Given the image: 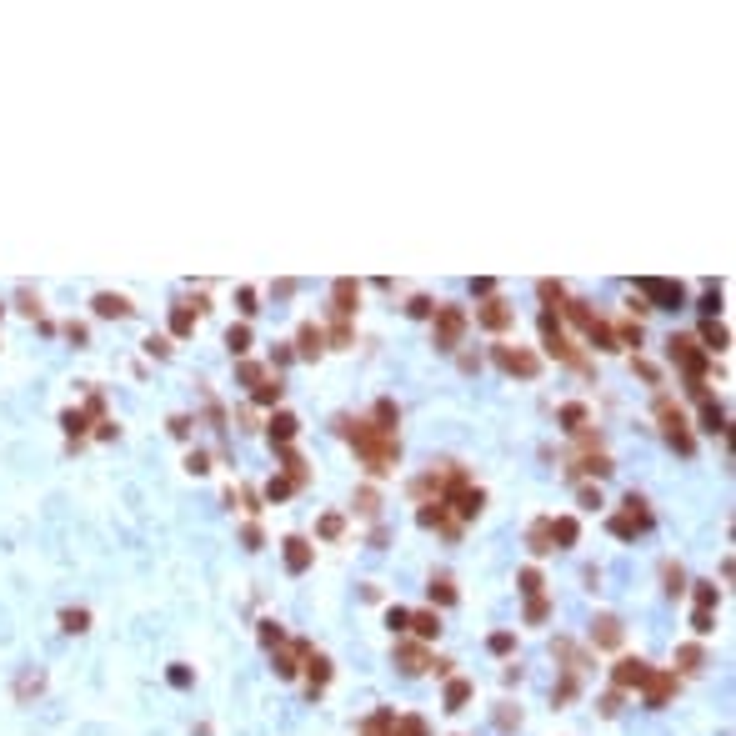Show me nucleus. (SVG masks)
Instances as JSON below:
<instances>
[{"label": "nucleus", "mask_w": 736, "mask_h": 736, "mask_svg": "<svg viewBox=\"0 0 736 736\" xmlns=\"http://www.w3.org/2000/svg\"><path fill=\"white\" fill-rule=\"evenodd\" d=\"M431 311H436V306H431L426 296H416V301H411V315H431Z\"/></svg>", "instance_id": "58836bf2"}, {"label": "nucleus", "mask_w": 736, "mask_h": 736, "mask_svg": "<svg viewBox=\"0 0 736 736\" xmlns=\"http://www.w3.org/2000/svg\"><path fill=\"white\" fill-rule=\"evenodd\" d=\"M461 331H466V311L461 306H436V346L451 351L461 341Z\"/></svg>", "instance_id": "f257e3e1"}, {"label": "nucleus", "mask_w": 736, "mask_h": 736, "mask_svg": "<svg viewBox=\"0 0 736 736\" xmlns=\"http://www.w3.org/2000/svg\"><path fill=\"white\" fill-rule=\"evenodd\" d=\"M721 421H726V416H721V406H711V401H706V431H721Z\"/></svg>", "instance_id": "473e14b6"}, {"label": "nucleus", "mask_w": 736, "mask_h": 736, "mask_svg": "<svg viewBox=\"0 0 736 736\" xmlns=\"http://www.w3.org/2000/svg\"><path fill=\"white\" fill-rule=\"evenodd\" d=\"M666 346H671V361H681V366L691 371V386H697V391H701V366H706V361H701V351H697V341H691V335H671V341H666Z\"/></svg>", "instance_id": "20e7f679"}, {"label": "nucleus", "mask_w": 736, "mask_h": 736, "mask_svg": "<svg viewBox=\"0 0 736 736\" xmlns=\"http://www.w3.org/2000/svg\"><path fill=\"white\" fill-rule=\"evenodd\" d=\"M646 677H651L646 661H621V666H616V686H641Z\"/></svg>", "instance_id": "f8f14e48"}, {"label": "nucleus", "mask_w": 736, "mask_h": 736, "mask_svg": "<svg viewBox=\"0 0 736 736\" xmlns=\"http://www.w3.org/2000/svg\"><path fill=\"white\" fill-rule=\"evenodd\" d=\"M561 421H566V431H581V426H586V406H576V401L561 406Z\"/></svg>", "instance_id": "412c9836"}, {"label": "nucleus", "mask_w": 736, "mask_h": 736, "mask_svg": "<svg viewBox=\"0 0 736 736\" xmlns=\"http://www.w3.org/2000/svg\"><path fill=\"white\" fill-rule=\"evenodd\" d=\"M496 366H501V371H511V376H536V371H541L536 356L511 351V346H496Z\"/></svg>", "instance_id": "0eeeda50"}, {"label": "nucleus", "mask_w": 736, "mask_h": 736, "mask_svg": "<svg viewBox=\"0 0 736 736\" xmlns=\"http://www.w3.org/2000/svg\"><path fill=\"white\" fill-rule=\"evenodd\" d=\"M306 666H311V686H326V677H331V661H326V656H311Z\"/></svg>", "instance_id": "4be33fe9"}, {"label": "nucleus", "mask_w": 736, "mask_h": 736, "mask_svg": "<svg viewBox=\"0 0 736 736\" xmlns=\"http://www.w3.org/2000/svg\"><path fill=\"white\" fill-rule=\"evenodd\" d=\"M60 621H66V631H86L91 616H86V611H60Z\"/></svg>", "instance_id": "7c9ffc66"}, {"label": "nucleus", "mask_w": 736, "mask_h": 736, "mask_svg": "<svg viewBox=\"0 0 736 736\" xmlns=\"http://www.w3.org/2000/svg\"><path fill=\"white\" fill-rule=\"evenodd\" d=\"M376 421H381V431H391V426H396V406H391V401H376Z\"/></svg>", "instance_id": "cd10ccee"}, {"label": "nucleus", "mask_w": 736, "mask_h": 736, "mask_svg": "<svg viewBox=\"0 0 736 736\" xmlns=\"http://www.w3.org/2000/svg\"><path fill=\"white\" fill-rule=\"evenodd\" d=\"M321 536H326V541L341 536V516H326V521H321Z\"/></svg>", "instance_id": "e433bc0d"}, {"label": "nucleus", "mask_w": 736, "mask_h": 736, "mask_svg": "<svg viewBox=\"0 0 736 736\" xmlns=\"http://www.w3.org/2000/svg\"><path fill=\"white\" fill-rule=\"evenodd\" d=\"M646 526H651V511H646V501L631 491V496H626V516H616V521H611V531H616L621 541H631L636 531H646Z\"/></svg>", "instance_id": "7ed1b4c3"}, {"label": "nucleus", "mask_w": 736, "mask_h": 736, "mask_svg": "<svg viewBox=\"0 0 736 736\" xmlns=\"http://www.w3.org/2000/svg\"><path fill=\"white\" fill-rule=\"evenodd\" d=\"M321 341H326L321 326H301V356H315V351H321Z\"/></svg>", "instance_id": "f3484780"}, {"label": "nucleus", "mask_w": 736, "mask_h": 736, "mask_svg": "<svg viewBox=\"0 0 736 736\" xmlns=\"http://www.w3.org/2000/svg\"><path fill=\"white\" fill-rule=\"evenodd\" d=\"M541 331H546V346H551L556 356H566V361H571V366H586V361H581V356L571 351V341H566V331H561V326L551 321V315H541Z\"/></svg>", "instance_id": "6e6552de"}, {"label": "nucleus", "mask_w": 736, "mask_h": 736, "mask_svg": "<svg viewBox=\"0 0 736 736\" xmlns=\"http://www.w3.org/2000/svg\"><path fill=\"white\" fill-rule=\"evenodd\" d=\"M431 596H436V601H451L456 591H451V581H446V576H441V581H431Z\"/></svg>", "instance_id": "2f4dec72"}, {"label": "nucleus", "mask_w": 736, "mask_h": 736, "mask_svg": "<svg viewBox=\"0 0 736 736\" xmlns=\"http://www.w3.org/2000/svg\"><path fill=\"white\" fill-rule=\"evenodd\" d=\"M291 491H296V481H291V476H276V481L266 486V496H270V501H281V496H291Z\"/></svg>", "instance_id": "393cba45"}, {"label": "nucleus", "mask_w": 736, "mask_h": 736, "mask_svg": "<svg viewBox=\"0 0 736 736\" xmlns=\"http://www.w3.org/2000/svg\"><path fill=\"white\" fill-rule=\"evenodd\" d=\"M531 551H556V546H551V521H536V531H531Z\"/></svg>", "instance_id": "a211bd4d"}, {"label": "nucleus", "mask_w": 736, "mask_h": 736, "mask_svg": "<svg viewBox=\"0 0 736 736\" xmlns=\"http://www.w3.org/2000/svg\"><path fill=\"white\" fill-rule=\"evenodd\" d=\"M646 681H651V691H646L651 706H661V701H666V691H671V677H646Z\"/></svg>", "instance_id": "5701e85b"}, {"label": "nucleus", "mask_w": 736, "mask_h": 736, "mask_svg": "<svg viewBox=\"0 0 736 736\" xmlns=\"http://www.w3.org/2000/svg\"><path fill=\"white\" fill-rule=\"evenodd\" d=\"M226 346H230V351H236V356H241V351L250 346V331H246V326H230V335H226Z\"/></svg>", "instance_id": "a878e982"}, {"label": "nucleus", "mask_w": 736, "mask_h": 736, "mask_svg": "<svg viewBox=\"0 0 736 736\" xmlns=\"http://www.w3.org/2000/svg\"><path fill=\"white\" fill-rule=\"evenodd\" d=\"M406 626L416 631V636H436V631H441V616H436V611H416V616H406Z\"/></svg>", "instance_id": "ddd939ff"}, {"label": "nucleus", "mask_w": 736, "mask_h": 736, "mask_svg": "<svg viewBox=\"0 0 736 736\" xmlns=\"http://www.w3.org/2000/svg\"><path fill=\"white\" fill-rule=\"evenodd\" d=\"M596 641H601V646H616V641H621V621H616V616H601V621H596Z\"/></svg>", "instance_id": "4468645a"}, {"label": "nucleus", "mask_w": 736, "mask_h": 736, "mask_svg": "<svg viewBox=\"0 0 736 736\" xmlns=\"http://www.w3.org/2000/svg\"><path fill=\"white\" fill-rule=\"evenodd\" d=\"M466 701H471V681H451L446 686V711H461Z\"/></svg>", "instance_id": "2eb2a0df"}, {"label": "nucleus", "mask_w": 736, "mask_h": 736, "mask_svg": "<svg viewBox=\"0 0 736 736\" xmlns=\"http://www.w3.org/2000/svg\"><path fill=\"white\" fill-rule=\"evenodd\" d=\"M286 566H291V571H306V566H311V546L301 536H286Z\"/></svg>", "instance_id": "9b49d317"}, {"label": "nucleus", "mask_w": 736, "mask_h": 736, "mask_svg": "<svg viewBox=\"0 0 736 736\" xmlns=\"http://www.w3.org/2000/svg\"><path fill=\"white\" fill-rule=\"evenodd\" d=\"M521 591L536 596V591H541V571H531V566H526V571H521Z\"/></svg>", "instance_id": "c756f323"}, {"label": "nucleus", "mask_w": 736, "mask_h": 736, "mask_svg": "<svg viewBox=\"0 0 736 736\" xmlns=\"http://www.w3.org/2000/svg\"><path fill=\"white\" fill-rule=\"evenodd\" d=\"M691 626H697L701 636H706V631H711V611H697V616H691Z\"/></svg>", "instance_id": "ea45409f"}, {"label": "nucleus", "mask_w": 736, "mask_h": 736, "mask_svg": "<svg viewBox=\"0 0 736 736\" xmlns=\"http://www.w3.org/2000/svg\"><path fill=\"white\" fill-rule=\"evenodd\" d=\"M571 315H576V321H581V331H586V335H591V341H596L601 351H616V331H611V326H606V321H596V315H591V311H586L581 301H571Z\"/></svg>", "instance_id": "423d86ee"}, {"label": "nucleus", "mask_w": 736, "mask_h": 736, "mask_svg": "<svg viewBox=\"0 0 736 736\" xmlns=\"http://www.w3.org/2000/svg\"><path fill=\"white\" fill-rule=\"evenodd\" d=\"M701 341H706L711 351H721V346H726V326H717V321H706V326H701Z\"/></svg>", "instance_id": "aec40b11"}, {"label": "nucleus", "mask_w": 736, "mask_h": 736, "mask_svg": "<svg viewBox=\"0 0 736 736\" xmlns=\"http://www.w3.org/2000/svg\"><path fill=\"white\" fill-rule=\"evenodd\" d=\"M261 641H266V646H281V626H276V621H266V631H261Z\"/></svg>", "instance_id": "c9c22d12"}, {"label": "nucleus", "mask_w": 736, "mask_h": 736, "mask_svg": "<svg viewBox=\"0 0 736 736\" xmlns=\"http://www.w3.org/2000/svg\"><path fill=\"white\" fill-rule=\"evenodd\" d=\"M401 661H406V671H421V661H426V656H421L416 646H406V651H401Z\"/></svg>", "instance_id": "f704fd0d"}, {"label": "nucleus", "mask_w": 736, "mask_h": 736, "mask_svg": "<svg viewBox=\"0 0 736 736\" xmlns=\"http://www.w3.org/2000/svg\"><path fill=\"white\" fill-rule=\"evenodd\" d=\"M351 296H356V286H351V281H335V315H351V311H356Z\"/></svg>", "instance_id": "6ab92c4d"}, {"label": "nucleus", "mask_w": 736, "mask_h": 736, "mask_svg": "<svg viewBox=\"0 0 736 736\" xmlns=\"http://www.w3.org/2000/svg\"><path fill=\"white\" fill-rule=\"evenodd\" d=\"M661 431H666V441H671V446H677L681 456L697 451V441H691V431H686V416L671 406V401H661Z\"/></svg>", "instance_id": "f03ea898"}, {"label": "nucleus", "mask_w": 736, "mask_h": 736, "mask_svg": "<svg viewBox=\"0 0 736 736\" xmlns=\"http://www.w3.org/2000/svg\"><path fill=\"white\" fill-rule=\"evenodd\" d=\"M296 426H301V421L291 416V411L270 416V441H276V446H291V441H296Z\"/></svg>", "instance_id": "9d476101"}, {"label": "nucleus", "mask_w": 736, "mask_h": 736, "mask_svg": "<svg viewBox=\"0 0 736 736\" xmlns=\"http://www.w3.org/2000/svg\"><path fill=\"white\" fill-rule=\"evenodd\" d=\"M666 591H671V596H681V591H686V576L677 571V566H666Z\"/></svg>", "instance_id": "c85d7f7f"}, {"label": "nucleus", "mask_w": 736, "mask_h": 736, "mask_svg": "<svg viewBox=\"0 0 736 736\" xmlns=\"http://www.w3.org/2000/svg\"><path fill=\"white\" fill-rule=\"evenodd\" d=\"M95 311H100V315H125L131 306H125L120 296H100V301H95Z\"/></svg>", "instance_id": "b1692460"}, {"label": "nucleus", "mask_w": 736, "mask_h": 736, "mask_svg": "<svg viewBox=\"0 0 736 736\" xmlns=\"http://www.w3.org/2000/svg\"><path fill=\"white\" fill-rule=\"evenodd\" d=\"M476 321L486 326V331H501V326H511V311H506V301H486L476 311Z\"/></svg>", "instance_id": "1a4fd4ad"}, {"label": "nucleus", "mask_w": 736, "mask_h": 736, "mask_svg": "<svg viewBox=\"0 0 736 736\" xmlns=\"http://www.w3.org/2000/svg\"><path fill=\"white\" fill-rule=\"evenodd\" d=\"M386 621H391V631H406V611H401V606H391Z\"/></svg>", "instance_id": "4c0bfd02"}, {"label": "nucleus", "mask_w": 736, "mask_h": 736, "mask_svg": "<svg viewBox=\"0 0 736 736\" xmlns=\"http://www.w3.org/2000/svg\"><path fill=\"white\" fill-rule=\"evenodd\" d=\"M677 661H681V671H697V666H701V646H681Z\"/></svg>", "instance_id": "bb28decb"}, {"label": "nucleus", "mask_w": 736, "mask_h": 736, "mask_svg": "<svg viewBox=\"0 0 736 736\" xmlns=\"http://www.w3.org/2000/svg\"><path fill=\"white\" fill-rule=\"evenodd\" d=\"M641 296H651V301H656L661 311H677V306L686 301V291H681L677 281H661V276H646V281H641Z\"/></svg>", "instance_id": "39448f33"}, {"label": "nucleus", "mask_w": 736, "mask_h": 736, "mask_svg": "<svg viewBox=\"0 0 736 736\" xmlns=\"http://www.w3.org/2000/svg\"><path fill=\"white\" fill-rule=\"evenodd\" d=\"M576 531H581V526H576L571 516H561V521H551V541H561V546H571V541H576Z\"/></svg>", "instance_id": "dca6fc26"}, {"label": "nucleus", "mask_w": 736, "mask_h": 736, "mask_svg": "<svg viewBox=\"0 0 736 736\" xmlns=\"http://www.w3.org/2000/svg\"><path fill=\"white\" fill-rule=\"evenodd\" d=\"M511 646H516L511 631H496V636H491V651H511Z\"/></svg>", "instance_id": "72a5a7b5"}]
</instances>
